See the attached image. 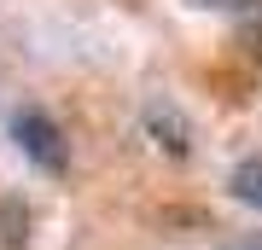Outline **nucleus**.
Wrapping results in <instances>:
<instances>
[{
	"label": "nucleus",
	"instance_id": "2",
	"mask_svg": "<svg viewBox=\"0 0 262 250\" xmlns=\"http://www.w3.org/2000/svg\"><path fill=\"white\" fill-rule=\"evenodd\" d=\"M146 134L158 140L169 157H192V128L169 111V105H151V111H146Z\"/></svg>",
	"mask_w": 262,
	"mask_h": 250
},
{
	"label": "nucleus",
	"instance_id": "1",
	"mask_svg": "<svg viewBox=\"0 0 262 250\" xmlns=\"http://www.w3.org/2000/svg\"><path fill=\"white\" fill-rule=\"evenodd\" d=\"M12 140H18V151L41 169V175H64V169H70L64 128H58L47 111H35V105H24V111L12 117Z\"/></svg>",
	"mask_w": 262,
	"mask_h": 250
},
{
	"label": "nucleus",
	"instance_id": "6",
	"mask_svg": "<svg viewBox=\"0 0 262 250\" xmlns=\"http://www.w3.org/2000/svg\"><path fill=\"white\" fill-rule=\"evenodd\" d=\"M187 6H198V12H233V18H239L251 0H187Z\"/></svg>",
	"mask_w": 262,
	"mask_h": 250
},
{
	"label": "nucleus",
	"instance_id": "4",
	"mask_svg": "<svg viewBox=\"0 0 262 250\" xmlns=\"http://www.w3.org/2000/svg\"><path fill=\"white\" fill-rule=\"evenodd\" d=\"M239 41H245L251 58H262V0H251V6L239 12Z\"/></svg>",
	"mask_w": 262,
	"mask_h": 250
},
{
	"label": "nucleus",
	"instance_id": "5",
	"mask_svg": "<svg viewBox=\"0 0 262 250\" xmlns=\"http://www.w3.org/2000/svg\"><path fill=\"white\" fill-rule=\"evenodd\" d=\"M24 221H29V215H24V204H0V244H12V250H18V244L29 239V233H24Z\"/></svg>",
	"mask_w": 262,
	"mask_h": 250
},
{
	"label": "nucleus",
	"instance_id": "3",
	"mask_svg": "<svg viewBox=\"0 0 262 250\" xmlns=\"http://www.w3.org/2000/svg\"><path fill=\"white\" fill-rule=\"evenodd\" d=\"M227 192H233L245 210H256V215H262V157L233 163V175H227Z\"/></svg>",
	"mask_w": 262,
	"mask_h": 250
},
{
	"label": "nucleus",
	"instance_id": "7",
	"mask_svg": "<svg viewBox=\"0 0 262 250\" xmlns=\"http://www.w3.org/2000/svg\"><path fill=\"white\" fill-rule=\"evenodd\" d=\"M222 250H262V239H239V244H222Z\"/></svg>",
	"mask_w": 262,
	"mask_h": 250
}]
</instances>
